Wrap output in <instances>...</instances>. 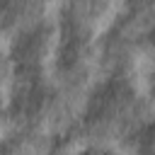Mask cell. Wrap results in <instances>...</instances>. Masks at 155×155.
<instances>
[{"instance_id":"6da1fadb","label":"cell","mask_w":155,"mask_h":155,"mask_svg":"<svg viewBox=\"0 0 155 155\" xmlns=\"http://www.w3.org/2000/svg\"><path fill=\"white\" fill-rule=\"evenodd\" d=\"M133 7H138V10H143V7H148V5H153L155 0H128Z\"/></svg>"}]
</instances>
